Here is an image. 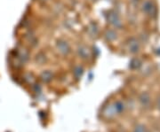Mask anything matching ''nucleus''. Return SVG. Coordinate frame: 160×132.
Listing matches in <instances>:
<instances>
[{
  "label": "nucleus",
  "instance_id": "obj_1",
  "mask_svg": "<svg viewBox=\"0 0 160 132\" xmlns=\"http://www.w3.org/2000/svg\"><path fill=\"white\" fill-rule=\"evenodd\" d=\"M135 132H144V128L142 127H139V128H136Z\"/></svg>",
  "mask_w": 160,
  "mask_h": 132
}]
</instances>
